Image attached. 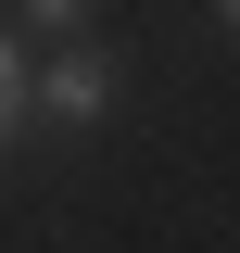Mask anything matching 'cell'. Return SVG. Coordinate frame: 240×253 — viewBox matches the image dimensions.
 I'll use <instances>...</instances> for the list:
<instances>
[{
    "label": "cell",
    "instance_id": "6da1fadb",
    "mask_svg": "<svg viewBox=\"0 0 240 253\" xmlns=\"http://www.w3.org/2000/svg\"><path fill=\"white\" fill-rule=\"evenodd\" d=\"M26 101H38V114H63V126L114 114V51H63L51 76H26Z\"/></svg>",
    "mask_w": 240,
    "mask_h": 253
},
{
    "label": "cell",
    "instance_id": "7a4b0ae2",
    "mask_svg": "<svg viewBox=\"0 0 240 253\" xmlns=\"http://www.w3.org/2000/svg\"><path fill=\"white\" fill-rule=\"evenodd\" d=\"M13 126H26V51L0 38V139H13Z\"/></svg>",
    "mask_w": 240,
    "mask_h": 253
},
{
    "label": "cell",
    "instance_id": "3957f363",
    "mask_svg": "<svg viewBox=\"0 0 240 253\" xmlns=\"http://www.w3.org/2000/svg\"><path fill=\"white\" fill-rule=\"evenodd\" d=\"M26 13H38V26H76V0H26Z\"/></svg>",
    "mask_w": 240,
    "mask_h": 253
},
{
    "label": "cell",
    "instance_id": "277c9868",
    "mask_svg": "<svg viewBox=\"0 0 240 253\" xmlns=\"http://www.w3.org/2000/svg\"><path fill=\"white\" fill-rule=\"evenodd\" d=\"M228 26H240V0H228Z\"/></svg>",
    "mask_w": 240,
    "mask_h": 253
}]
</instances>
